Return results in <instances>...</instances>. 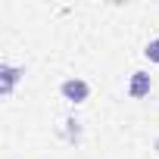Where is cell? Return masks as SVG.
Listing matches in <instances>:
<instances>
[{
    "mask_svg": "<svg viewBox=\"0 0 159 159\" xmlns=\"http://www.w3.org/2000/svg\"><path fill=\"white\" fill-rule=\"evenodd\" d=\"M59 97L66 100V103H84L88 97H91V84L84 81V78H66V81L59 84Z\"/></svg>",
    "mask_w": 159,
    "mask_h": 159,
    "instance_id": "cell-1",
    "label": "cell"
},
{
    "mask_svg": "<svg viewBox=\"0 0 159 159\" xmlns=\"http://www.w3.org/2000/svg\"><path fill=\"white\" fill-rule=\"evenodd\" d=\"M150 91H153V75L143 72V69L131 72V78H128V97L131 100H143Z\"/></svg>",
    "mask_w": 159,
    "mask_h": 159,
    "instance_id": "cell-2",
    "label": "cell"
},
{
    "mask_svg": "<svg viewBox=\"0 0 159 159\" xmlns=\"http://www.w3.org/2000/svg\"><path fill=\"white\" fill-rule=\"evenodd\" d=\"M22 75H25V69H22V66L0 62V94H3V97H10V94L16 91V84L22 81Z\"/></svg>",
    "mask_w": 159,
    "mask_h": 159,
    "instance_id": "cell-3",
    "label": "cell"
},
{
    "mask_svg": "<svg viewBox=\"0 0 159 159\" xmlns=\"http://www.w3.org/2000/svg\"><path fill=\"white\" fill-rule=\"evenodd\" d=\"M143 56H147L150 62H159V34L147 41V47H143Z\"/></svg>",
    "mask_w": 159,
    "mask_h": 159,
    "instance_id": "cell-4",
    "label": "cell"
}]
</instances>
